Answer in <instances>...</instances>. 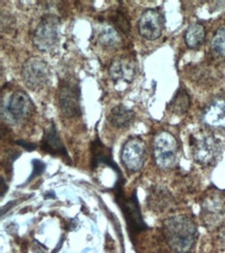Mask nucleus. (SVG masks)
I'll return each mask as SVG.
<instances>
[{
  "mask_svg": "<svg viewBox=\"0 0 225 253\" xmlns=\"http://www.w3.org/2000/svg\"><path fill=\"white\" fill-rule=\"evenodd\" d=\"M163 236L168 246L176 253H189L198 237L197 225L187 215H177L164 220Z\"/></svg>",
  "mask_w": 225,
  "mask_h": 253,
  "instance_id": "nucleus-1",
  "label": "nucleus"
},
{
  "mask_svg": "<svg viewBox=\"0 0 225 253\" xmlns=\"http://www.w3.org/2000/svg\"><path fill=\"white\" fill-rule=\"evenodd\" d=\"M123 184L124 182L115 183L113 187V191L115 194L114 199L122 210L127 223L129 235L133 239L137 234H140L141 231L146 230L148 226L143 221L140 206H139V202L136 195V190H134L130 196L127 197L124 195L122 190Z\"/></svg>",
  "mask_w": 225,
  "mask_h": 253,
  "instance_id": "nucleus-2",
  "label": "nucleus"
},
{
  "mask_svg": "<svg viewBox=\"0 0 225 253\" xmlns=\"http://www.w3.org/2000/svg\"><path fill=\"white\" fill-rule=\"evenodd\" d=\"M34 108V102L22 89L14 90L1 97V118L9 125H19L27 121Z\"/></svg>",
  "mask_w": 225,
  "mask_h": 253,
  "instance_id": "nucleus-3",
  "label": "nucleus"
},
{
  "mask_svg": "<svg viewBox=\"0 0 225 253\" xmlns=\"http://www.w3.org/2000/svg\"><path fill=\"white\" fill-rule=\"evenodd\" d=\"M193 159L205 166L215 165L223 153V143L213 134L199 132L190 137Z\"/></svg>",
  "mask_w": 225,
  "mask_h": 253,
  "instance_id": "nucleus-4",
  "label": "nucleus"
},
{
  "mask_svg": "<svg viewBox=\"0 0 225 253\" xmlns=\"http://www.w3.org/2000/svg\"><path fill=\"white\" fill-rule=\"evenodd\" d=\"M178 152V140L170 132L161 131L154 137L153 159L160 169L168 170L175 167Z\"/></svg>",
  "mask_w": 225,
  "mask_h": 253,
  "instance_id": "nucleus-5",
  "label": "nucleus"
},
{
  "mask_svg": "<svg viewBox=\"0 0 225 253\" xmlns=\"http://www.w3.org/2000/svg\"><path fill=\"white\" fill-rule=\"evenodd\" d=\"M60 20L53 14L43 16L37 25L32 42L36 48L42 52H50L54 49L59 42Z\"/></svg>",
  "mask_w": 225,
  "mask_h": 253,
  "instance_id": "nucleus-6",
  "label": "nucleus"
},
{
  "mask_svg": "<svg viewBox=\"0 0 225 253\" xmlns=\"http://www.w3.org/2000/svg\"><path fill=\"white\" fill-rule=\"evenodd\" d=\"M79 82L72 77L62 78L58 88V103L61 113L67 118L79 117L81 114Z\"/></svg>",
  "mask_w": 225,
  "mask_h": 253,
  "instance_id": "nucleus-7",
  "label": "nucleus"
},
{
  "mask_svg": "<svg viewBox=\"0 0 225 253\" xmlns=\"http://www.w3.org/2000/svg\"><path fill=\"white\" fill-rule=\"evenodd\" d=\"M21 77L30 90H42L50 81L49 66L41 57H30L23 63L21 69Z\"/></svg>",
  "mask_w": 225,
  "mask_h": 253,
  "instance_id": "nucleus-8",
  "label": "nucleus"
},
{
  "mask_svg": "<svg viewBox=\"0 0 225 253\" xmlns=\"http://www.w3.org/2000/svg\"><path fill=\"white\" fill-rule=\"evenodd\" d=\"M121 159L129 171L137 172L141 169L146 160V146L140 137H131L125 142Z\"/></svg>",
  "mask_w": 225,
  "mask_h": 253,
  "instance_id": "nucleus-9",
  "label": "nucleus"
},
{
  "mask_svg": "<svg viewBox=\"0 0 225 253\" xmlns=\"http://www.w3.org/2000/svg\"><path fill=\"white\" fill-rule=\"evenodd\" d=\"M165 27V17L159 8H147L138 21V31L148 41L157 40L162 35Z\"/></svg>",
  "mask_w": 225,
  "mask_h": 253,
  "instance_id": "nucleus-10",
  "label": "nucleus"
},
{
  "mask_svg": "<svg viewBox=\"0 0 225 253\" xmlns=\"http://www.w3.org/2000/svg\"><path fill=\"white\" fill-rule=\"evenodd\" d=\"M137 74V63L131 56H121L113 59L109 67V75L116 86L128 85Z\"/></svg>",
  "mask_w": 225,
  "mask_h": 253,
  "instance_id": "nucleus-11",
  "label": "nucleus"
},
{
  "mask_svg": "<svg viewBox=\"0 0 225 253\" xmlns=\"http://www.w3.org/2000/svg\"><path fill=\"white\" fill-rule=\"evenodd\" d=\"M40 147L47 154L52 156H60L63 159H67L69 162L71 161L66 146L62 143L58 135L56 125L53 122H51L50 125L45 128Z\"/></svg>",
  "mask_w": 225,
  "mask_h": 253,
  "instance_id": "nucleus-12",
  "label": "nucleus"
},
{
  "mask_svg": "<svg viewBox=\"0 0 225 253\" xmlns=\"http://www.w3.org/2000/svg\"><path fill=\"white\" fill-rule=\"evenodd\" d=\"M101 165L112 168L117 174V181H125L120 167L117 166L112 158V150L104 145L99 138H95L91 143V168L94 169Z\"/></svg>",
  "mask_w": 225,
  "mask_h": 253,
  "instance_id": "nucleus-13",
  "label": "nucleus"
},
{
  "mask_svg": "<svg viewBox=\"0 0 225 253\" xmlns=\"http://www.w3.org/2000/svg\"><path fill=\"white\" fill-rule=\"evenodd\" d=\"M201 120L210 128L225 130V97L210 102L202 111Z\"/></svg>",
  "mask_w": 225,
  "mask_h": 253,
  "instance_id": "nucleus-14",
  "label": "nucleus"
},
{
  "mask_svg": "<svg viewBox=\"0 0 225 253\" xmlns=\"http://www.w3.org/2000/svg\"><path fill=\"white\" fill-rule=\"evenodd\" d=\"M203 221L208 223H216L223 218L225 213V199L221 194H211L201 204Z\"/></svg>",
  "mask_w": 225,
  "mask_h": 253,
  "instance_id": "nucleus-15",
  "label": "nucleus"
},
{
  "mask_svg": "<svg viewBox=\"0 0 225 253\" xmlns=\"http://www.w3.org/2000/svg\"><path fill=\"white\" fill-rule=\"evenodd\" d=\"M135 120V112L128 108L127 106L123 104L116 105L114 106L109 114H108V121L109 123L115 126V128L124 129L128 128Z\"/></svg>",
  "mask_w": 225,
  "mask_h": 253,
  "instance_id": "nucleus-16",
  "label": "nucleus"
},
{
  "mask_svg": "<svg viewBox=\"0 0 225 253\" xmlns=\"http://www.w3.org/2000/svg\"><path fill=\"white\" fill-rule=\"evenodd\" d=\"M170 193L165 188H155L152 192H149L147 196V205L153 211L156 212H162L166 208L171 205Z\"/></svg>",
  "mask_w": 225,
  "mask_h": 253,
  "instance_id": "nucleus-17",
  "label": "nucleus"
},
{
  "mask_svg": "<svg viewBox=\"0 0 225 253\" xmlns=\"http://www.w3.org/2000/svg\"><path fill=\"white\" fill-rule=\"evenodd\" d=\"M190 96L185 87H180L168 104V110L177 115L185 114L190 107Z\"/></svg>",
  "mask_w": 225,
  "mask_h": 253,
  "instance_id": "nucleus-18",
  "label": "nucleus"
},
{
  "mask_svg": "<svg viewBox=\"0 0 225 253\" xmlns=\"http://www.w3.org/2000/svg\"><path fill=\"white\" fill-rule=\"evenodd\" d=\"M206 38V29L205 26L200 23L191 24L185 33L184 40L186 45L190 49L198 48L205 41Z\"/></svg>",
  "mask_w": 225,
  "mask_h": 253,
  "instance_id": "nucleus-19",
  "label": "nucleus"
},
{
  "mask_svg": "<svg viewBox=\"0 0 225 253\" xmlns=\"http://www.w3.org/2000/svg\"><path fill=\"white\" fill-rule=\"evenodd\" d=\"M99 43L105 47H111L116 45L120 41V36L117 30L112 26H105L101 29L98 36Z\"/></svg>",
  "mask_w": 225,
  "mask_h": 253,
  "instance_id": "nucleus-20",
  "label": "nucleus"
},
{
  "mask_svg": "<svg viewBox=\"0 0 225 253\" xmlns=\"http://www.w3.org/2000/svg\"><path fill=\"white\" fill-rule=\"evenodd\" d=\"M212 51L219 57L225 58V25L220 26L211 42Z\"/></svg>",
  "mask_w": 225,
  "mask_h": 253,
  "instance_id": "nucleus-21",
  "label": "nucleus"
},
{
  "mask_svg": "<svg viewBox=\"0 0 225 253\" xmlns=\"http://www.w3.org/2000/svg\"><path fill=\"white\" fill-rule=\"evenodd\" d=\"M111 22L116 30H120L121 33L125 35H128L131 31L130 21H129L128 17L123 12H121V10H116L111 16Z\"/></svg>",
  "mask_w": 225,
  "mask_h": 253,
  "instance_id": "nucleus-22",
  "label": "nucleus"
},
{
  "mask_svg": "<svg viewBox=\"0 0 225 253\" xmlns=\"http://www.w3.org/2000/svg\"><path fill=\"white\" fill-rule=\"evenodd\" d=\"M45 168H46V164L43 163L41 160H32V169L34 170H32V173L26 183H29L30 181L34 180L35 177L41 175L43 172H44Z\"/></svg>",
  "mask_w": 225,
  "mask_h": 253,
  "instance_id": "nucleus-23",
  "label": "nucleus"
},
{
  "mask_svg": "<svg viewBox=\"0 0 225 253\" xmlns=\"http://www.w3.org/2000/svg\"><path fill=\"white\" fill-rule=\"evenodd\" d=\"M17 143L20 144L22 147H24V149L28 152H32L37 149V145L35 143H29V142H26L25 140H18Z\"/></svg>",
  "mask_w": 225,
  "mask_h": 253,
  "instance_id": "nucleus-24",
  "label": "nucleus"
},
{
  "mask_svg": "<svg viewBox=\"0 0 225 253\" xmlns=\"http://www.w3.org/2000/svg\"><path fill=\"white\" fill-rule=\"evenodd\" d=\"M218 239L220 241V243L225 247V226L221 227L219 229V233H218Z\"/></svg>",
  "mask_w": 225,
  "mask_h": 253,
  "instance_id": "nucleus-25",
  "label": "nucleus"
},
{
  "mask_svg": "<svg viewBox=\"0 0 225 253\" xmlns=\"http://www.w3.org/2000/svg\"><path fill=\"white\" fill-rule=\"evenodd\" d=\"M7 190H8L7 184H6V182L4 181V178L1 177V198L4 196V194L6 193Z\"/></svg>",
  "mask_w": 225,
  "mask_h": 253,
  "instance_id": "nucleus-26",
  "label": "nucleus"
}]
</instances>
